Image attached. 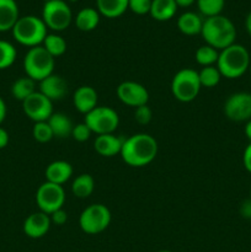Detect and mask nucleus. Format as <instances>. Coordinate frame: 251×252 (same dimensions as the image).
<instances>
[{
  "instance_id": "f257e3e1",
  "label": "nucleus",
  "mask_w": 251,
  "mask_h": 252,
  "mask_svg": "<svg viewBox=\"0 0 251 252\" xmlns=\"http://www.w3.org/2000/svg\"><path fill=\"white\" fill-rule=\"evenodd\" d=\"M157 142L147 133H138L123 140L121 157L132 167H143L149 165L157 158Z\"/></svg>"
},
{
  "instance_id": "f03ea898",
  "label": "nucleus",
  "mask_w": 251,
  "mask_h": 252,
  "mask_svg": "<svg viewBox=\"0 0 251 252\" xmlns=\"http://www.w3.org/2000/svg\"><path fill=\"white\" fill-rule=\"evenodd\" d=\"M201 34L208 46L220 52L235 43L236 29L230 19L223 15H217L204 20Z\"/></svg>"
},
{
  "instance_id": "7ed1b4c3",
  "label": "nucleus",
  "mask_w": 251,
  "mask_h": 252,
  "mask_svg": "<svg viewBox=\"0 0 251 252\" xmlns=\"http://www.w3.org/2000/svg\"><path fill=\"white\" fill-rule=\"evenodd\" d=\"M251 57L243 44L234 43L219 52L217 68L221 76L226 79H238L249 70Z\"/></svg>"
},
{
  "instance_id": "20e7f679",
  "label": "nucleus",
  "mask_w": 251,
  "mask_h": 252,
  "mask_svg": "<svg viewBox=\"0 0 251 252\" xmlns=\"http://www.w3.org/2000/svg\"><path fill=\"white\" fill-rule=\"evenodd\" d=\"M11 31L15 41L30 48L41 46L48 34L47 26L42 17H37L34 15L20 17Z\"/></svg>"
},
{
  "instance_id": "39448f33",
  "label": "nucleus",
  "mask_w": 251,
  "mask_h": 252,
  "mask_svg": "<svg viewBox=\"0 0 251 252\" xmlns=\"http://www.w3.org/2000/svg\"><path fill=\"white\" fill-rule=\"evenodd\" d=\"M56 58L46 51L43 46L32 47L27 51L24 58V69L26 76L34 81H41L53 74Z\"/></svg>"
},
{
  "instance_id": "423d86ee",
  "label": "nucleus",
  "mask_w": 251,
  "mask_h": 252,
  "mask_svg": "<svg viewBox=\"0 0 251 252\" xmlns=\"http://www.w3.org/2000/svg\"><path fill=\"white\" fill-rule=\"evenodd\" d=\"M198 71L184 68L177 71L171 81V93L180 102H191L198 96L201 90Z\"/></svg>"
},
{
  "instance_id": "0eeeda50",
  "label": "nucleus",
  "mask_w": 251,
  "mask_h": 252,
  "mask_svg": "<svg viewBox=\"0 0 251 252\" xmlns=\"http://www.w3.org/2000/svg\"><path fill=\"white\" fill-rule=\"evenodd\" d=\"M111 223V212L101 203H94L86 207L80 214L79 225L84 233L96 235L108 228Z\"/></svg>"
},
{
  "instance_id": "6e6552de",
  "label": "nucleus",
  "mask_w": 251,
  "mask_h": 252,
  "mask_svg": "<svg viewBox=\"0 0 251 252\" xmlns=\"http://www.w3.org/2000/svg\"><path fill=\"white\" fill-rule=\"evenodd\" d=\"M42 20L46 24L47 29L61 32L70 26L73 12L64 0H52L44 2L42 9Z\"/></svg>"
},
{
  "instance_id": "1a4fd4ad",
  "label": "nucleus",
  "mask_w": 251,
  "mask_h": 252,
  "mask_svg": "<svg viewBox=\"0 0 251 252\" xmlns=\"http://www.w3.org/2000/svg\"><path fill=\"white\" fill-rule=\"evenodd\" d=\"M86 126L97 135L110 134L117 129L120 125L118 113L108 106H96L93 111L85 115Z\"/></svg>"
},
{
  "instance_id": "9d476101",
  "label": "nucleus",
  "mask_w": 251,
  "mask_h": 252,
  "mask_svg": "<svg viewBox=\"0 0 251 252\" xmlns=\"http://www.w3.org/2000/svg\"><path fill=\"white\" fill-rule=\"evenodd\" d=\"M65 202V192L63 186L46 181L36 192V203L39 211L51 216L53 212L63 208Z\"/></svg>"
},
{
  "instance_id": "9b49d317",
  "label": "nucleus",
  "mask_w": 251,
  "mask_h": 252,
  "mask_svg": "<svg viewBox=\"0 0 251 252\" xmlns=\"http://www.w3.org/2000/svg\"><path fill=\"white\" fill-rule=\"evenodd\" d=\"M224 113L234 122H248L251 120V94L240 91L231 94L224 103Z\"/></svg>"
},
{
  "instance_id": "f8f14e48",
  "label": "nucleus",
  "mask_w": 251,
  "mask_h": 252,
  "mask_svg": "<svg viewBox=\"0 0 251 252\" xmlns=\"http://www.w3.org/2000/svg\"><path fill=\"white\" fill-rule=\"evenodd\" d=\"M22 110L25 115L34 123L46 122L53 115V102L43 94L36 91L30 97L22 101Z\"/></svg>"
},
{
  "instance_id": "ddd939ff",
  "label": "nucleus",
  "mask_w": 251,
  "mask_h": 252,
  "mask_svg": "<svg viewBox=\"0 0 251 252\" xmlns=\"http://www.w3.org/2000/svg\"><path fill=\"white\" fill-rule=\"evenodd\" d=\"M117 96L121 102L134 108L148 105L149 101V93L147 89L135 81L121 83L117 88Z\"/></svg>"
},
{
  "instance_id": "4468645a",
  "label": "nucleus",
  "mask_w": 251,
  "mask_h": 252,
  "mask_svg": "<svg viewBox=\"0 0 251 252\" xmlns=\"http://www.w3.org/2000/svg\"><path fill=\"white\" fill-rule=\"evenodd\" d=\"M39 93L43 94L49 100L59 101L65 97L68 94V83L65 79L57 74H51L49 76L39 81Z\"/></svg>"
},
{
  "instance_id": "2eb2a0df",
  "label": "nucleus",
  "mask_w": 251,
  "mask_h": 252,
  "mask_svg": "<svg viewBox=\"0 0 251 252\" xmlns=\"http://www.w3.org/2000/svg\"><path fill=\"white\" fill-rule=\"evenodd\" d=\"M51 217L43 212H36L32 213L25 219L24 221V233L31 239L43 238L51 228Z\"/></svg>"
},
{
  "instance_id": "dca6fc26",
  "label": "nucleus",
  "mask_w": 251,
  "mask_h": 252,
  "mask_svg": "<svg viewBox=\"0 0 251 252\" xmlns=\"http://www.w3.org/2000/svg\"><path fill=\"white\" fill-rule=\"evenodd\" d=\"M97 93L95 89L89 85L78 88L73 95L74 107L83 115H88L90 111H93L97 106Z\"/></svg>"
},
{
  "instance_id": "f3484780",
  "label": "nucleus",
  "mask_w": 251,
  "mask_h": 252,
  "mask_svg": "<svg viewBox=\"0 0 251 252\" xmlns=\"http://www.w3.org/2000/svg\"><path fill=\"white\" fill-rule=\"evenodd\" d=\"M123 140L121 137H117L113 133L110 134H101L97 135L94 142V148H95L96 153L100 154L101 157L105 158H112L115 155L121 154V149H122Z\"/></svg>"
},
{
  "instance_id": "a211bd4d",
  "label": "nucleus",
  "mask_w": 251,
  "mask_h": 252,
  "mask_svg": "<svg viewBox=\"0 0 251 252\" xmlns=\"http://www.w3.org/2000/svg\"><path fill=\"white\" fill-rule=\"evenodd\" d=\"M73 176V166L64 160H56L46 169V180L56 185H64Z\"/></svg>"
},
{
  "instance_id": "6ab92c4d",
  "label": "nucleus",
  "mask_w": 251,
  "mask_h": 252,
  "mask_svg": "<svg viewBox=\"0 0 251 252\" xmlns=\"http://www.w3.org/2000/svg\"><path fill=\"white\" fill-rule=\"evenodd\" d=\"M19 19L17 2L15 0H0V32L11 31Z\"/></svg>"
},
{
  "instance_id": "aec40b11",
  "label": "nucleus",
  "mask_w": 251,
  "mask_h": 252,
  "mask_svg": "<svg viewBox=\"0 0 251 252\" xmlns=\"http://www.w3.org/2000/svg\"><path fill=\"white\" fill-rule=\"evenodd\" d=\"M202 26H203V20L196 12H184L177 19V27H179L180 32H182L186 36L199 34L202 31Z\"/></svg>"
},
{
  "instance_id": "412c9836",
  "label": "nucleus",
  "mask_w": 251,
  "mask_h": 252,
  "mask_svg": "<svg viewBox=\"0 0 251 252\" xmlns=\"http://www.w3.org/2000/svg\"><path fill=\"white\" fill-rule=\"evenodd\" d=\"M47 122L51 126L52 132H53V135L56 138L64 139V138H68L71 135L74 126L73 123H71L70 118H69L65 113H53Z\"/></svg>"
},
{
  "instance_id": "4be33fe9",
  "label": "nucleus",
  "mask_w": 251,
  "mask_h": 252,
  "mask_svg": "<svg viewBox=\"0 0 251 252\" xmlns=\"http://www.w3.org/2000/svg\"><path fill=\"white\" fill-rule=\"evenodd\" d=\"M127 9L128 0H96V10L107 19L122 16Z\"/></svg>"
},
{
  "instance_id": "5701e85b",
  "label": "nucleus",
  "mask_w": 251,
  "mask_h": 252,
  "mask_svg": "<svg viewBox=\"0 0 251 252\" xmlns=\"http://www.w3.org/2000/svg\"><path fill=\"white\" fill-rule=\"evenodd\" d=\"M176 11L177 5L175 0H152L149 15L157 21H169Z\"/></svg>"
},
{
  "instance_id": "b1692460",
  "label": "nucleus",
  "mask_w": 251,
  "mask_h": 252,
  "mask_svg": "<svg viewBox=\"0 0 251 252\" xmlns=\"http://www.w3.org/2000/svg\"><path fill=\"white\" fill-rule=\"evenodd\" d=\"M100 14L94 7H84L76 14L75 25L80 31L90 32L98 26Z\"/></svg>"
},
{
  "instance_id": "393cba45",
  "label": "nucleus",
  "mask_w": 251,
  "mask_h": 252,
  "mask_svg": "<svg viewBox=\"0 0 251 252\" xmlns=\"http://www.w3.org/2000/svg\"><path fill=\"white\" fill-rule=\"evenodd\" d=\"M36 81L29 76H22L14 81L11 85V94L17 101H25L27 97L36 93Z\"/></svg>"
},
{
  "instance_id": "a878e982",
  "label": "nucleus",
  "mask_w": 251,
  "mask_h": 252,
  "mask_svg": "<svg viewBox=\"0 0 251 252\" xmlns=\"http://www.w3.org/2000/svg\"><path fill=\"white\" fill-rule=\"evenodd\" d=\"M95 189V180L91 175L81 174L76 177L71 185V192L78 198H88L93 194Z\"/></svg>"
},
{
  "instance_id": "bb28decb",
  "label": "nucleus",
  "mask_w": 251,
  "mask_h": 252,
  "mask_svg": "<svg viewBox=\"0 0 251 252\" xmlns=\"http://www.w3.org/2000/svg\"><path fill=\"white\" fill-rule=\"evenodd\" d=\"M43 47L53 58L61 57L66 51V42L62 36L57 33H48L43 41Z\"/></svg>"
},
{
  "instance_id": "cd10ccee",
  "label": "nucleus",
  "mask_w": 251,
  "mask_h": 252,
  "mask_svg": "<svg viewBox=\"0 0 251 252\" xmlns=\"http://www.w3.org/2000/svg\"><path fill=\"white\" fill-rule=\"evenodd\" d=\"M198 76L201 86H204V88L208 89L216 88L221 79V74L220 71L218 70V68H217V65L203 66V68L198 71Z\"/></svg>"
},
{
  "instance_id": "c85d7f7f",
  "label": "nucleus",
  "mask_w": 251,
  "mask_h": 252,
  "mask_svg": "<svg viewBox=\"0 0 251 252\" xmlns=\"http://www.w3.org/2000/svg\"><path fill=\"white\" fill-rule=\"evenodd\" d=\"M17 57L16 48L10 42L0 39V70L10 68Z\"/></svg>"
},
{
  "instance_id": "c756f323",
  "label": "nucleus",
  "mask_w": 251,
  "mask_h": 252,
  "mask_svg": "<svg viewBox=\"0 0 251 252\" xmlns=\"http://www.w3.org/2000/svg\"><path fill=\"white\" fill-rule=\"evenodd\" d=\"M196 2L199 12L206 16V19L221 15V11L225 6V0H196Z\"/></svg>"
},
{
  "instance_id": "7c9ffc66",
  "label": "nucleus",
  "mask_w": 251,
  "mask_h": 252,
  "mask_svg": "<svg viewBox=\"0 0 251 252\" xmlns=\"http://www.w3.org/2000/svg\"><path fill=\"white\" fill-rule=\"evenodd\" d=\"M196 61L202 66H211L217 64L219 57V51H217L213 47L204 44L201 46L196 51Z\"/></svg>"
},
{
  "instance_id": "2f4dec72",
  "label": "nucleus",
  "mask_w": 251,
  "mask_h": 252,
  "mask_svg": "<svg viewBox=\"0 0 251 252\" xmlns=\"http://www.w3.org/2000/svg\"><path fill=\"white\" fill-rule=\"evenodd\" d=\"M32 135H33L34 140H37L38 143H48L54 138L51 126L48 125L47 121L34 123L33 128H32Z\"/></svg>"
},
{
  "instance_id": "473e14b6",
  "label": "nucleus",
  "mask_w": 251,
  "mask_h": 252,
  "mask_svg": "<svg viewBox=\"0 0 251 252\" xmlns=\"http://www.w3.org/2000/svg\"><path fill=\"white\" fill-rule=\"evenodd\" d=\"M152 0H128V9L137 15H145L150 12Z\"/></svg>"
},
{
  "instance_id": "72a5a7b5",
  "label": "nucleus",
  "mask_w": 251,
  "mask_h": 252,
  "mask_svg": "<svg viewBox=\"0 0 251 252\" xmlns=\"http://www.w3.org/2000/svg\"><path fill=\"white\" fill-rule=\"evenodd\" d=\"M91 130L85 123H79V125L74 126L73 132H71V137L76 140V142H86L89 140V138L91 137Z\"/></svg>"
},
{
  "instance_id": "f704fd0d",
  "label": "nucleus",
  "mask_w": 251,
  "mask_h": 252,
  "mask_svg": "<svg viewBox=\"0 0 251 252\" xmlns=\"http://www.w3.org/2000/svg\"><path fill=\"white\" fill-rule=\"evenodd\" d=\"M152 117H153V111L148 105H143L135 108L134 118L139 125H143V126L148 125V123L152 121Z\"/></svg>"
},
{
  "instance_id": "c9c22d12",
  "label": "nucleus",
  "mask_w": 251,
  "mask_h": 252,
  "mask_svg": "<svg viewBox=\"0 0 251 252\" xmlns=\"http://www.w3.org/2000/svg\"><path fill=\"white\" fill-rule=\"evenodd\" d=\"M49 217H51L52 223L56 224V225H64L66 223V220H68V214H66V212L63 208L53 212Z\"/></svg>"
},
{
  "instance_id": "e433bc0d",
  "label": "nucleus",
  "mask_w": 251,
  "mask_h": 252,
  "mask_svg": "<svg viewBox=\"0 0 251 252\" xmlns=\"http://www.w3.org/2000/svg\"><path fill=\"white\" fill-rule=\"evenodd\" d=\"M239 213H240V216L243 217L244 219H249V220H251V198L245 199V201L240 204Z\"/></svg>"
},
{
  "instance_id": "4c0bfd02",
  "label": "nucleus",
  "mask_w": 251,
  "mask_h": 252,
  "mask_svg": "<svg viewBox=\"0 0 251 252\" xmlns=\"http://www.w3.org/2000/svg\"><path fill=\"white\" fill-rule=\"evenodd\" d=\"M243 164L246 171L251 174V143H249V145L245 148V150H244Z\"/></svg>"
},
{
  "instance_id": "58836bf2",
  "label": "nucleus",
  "mask_w": 251,
  "mask_h": 252,
  "mask_svg": "<svg viewBox=\"0 0 251 252\" xmlns=\"http://www.w3.org/2000/svg\"><path fill=\"white\" fill-rule=\"evenodd\" d=\"M7 144H9V133L0 127V149H4Z\"/></svg>"
},
{
  "instance_id": "ea45409f",
  "label": "nucleus",
  "mask_w": 251,
  "mask_h": 252,
  "mask_svg": "<svg viewBox=\"0 0 251 252\" xmlns=\"http://www.w3.org/2000/svg\"><path fill=\"white\" fill-rule=\"evenodd\" d=\"M6 105H5V101L2 100V97L0 96V125L5 121V117H6Z\"/></svg>"
},
{
  "instance_id": "a19ab883",
  "label": "nucleus",
  "mask_w": 251,
  "mask_h": 252,
  "mask_svg": "<svg viewBox=\"0 0 251 252\" xmlns=\"http://www.w3.org/2000/svg\"><path fill=\"white\" fill-rule=\"evenodd\" d=\"M196 0H175L177 7H188L191 6Z\"/></svg>"
},
{
  "instance_id": "79ce46f5",
  "label": "nucleus",
  "mask_w": 251,
  "mask_h": 252,
  "mask_svg": "<svg viewBox=\"0 0 251 252\" xmlns=\"http://www.w3.org/2000/svg\"><path fill=\"white\" fill-rule=\"evenodd\" d=\"M245 27H246V31L251 36V11L246 15V19H245Z\"/></svg>"
},
{
  "instance_id": "37998d69",
  "label": "nucleus",
  "mask_w": 251,
  "mask_h": 252,
  "mask_svg": "<svg viewBox=\"0 0 251 252\" xmlns=\"http://www.w3.org/2000/svg\"><path fill=\"white\" fill-rule=\"evenodd\" d=\"M245 135L248 137V139L250 140L251 143V120L248 121L245 125Z\"/></svg>"
},
{
  "instance_id": "c03bdc74",
  "label": "nucleus",
  "mask_w": 251,
  "mask_h": 252,
  "mask_svg": "<svg viewBox=\"0 0 251 252\" xmlns=\"http://www.w3.org/2000/svg\"><path fill=\"white\" fill-rule=\"evenodd\" d=\"M159 252H171V251H169V250H161V251H159Z\"/></svg>"
},
{
  "instance_id": "a18cd8bd",
  "label": "nucleus",
  "mask_w": 251,
  "mask_h": 252,
  "mask_svg": "<svg viewBox=\"0 0 251 252\" xmlns=\"http://www.w3.org/2000/svg\"><path fill=\"white\" fill-rule=\"evenodd\" d=\"M249 71H250V75H251V64H250V68H249Z\"/></svg>"
},
{
  "instance_id": "49530a36",
  "label": "nucleus",
  "mask_w": 251,
  "mask_h": 252,
  "mask_svg": "<svg viewBox=\"0 0 251 252\" xmlns=\"http://www.w3.org/2000/svg\"><path fill=\"white\" fill-rule=\"evenodd\" d=\"M44 2H47V1H52V0H43Z\"/></svg>"
},
{
  "instance_id": "de8ad7c7",
  "label": "nucleus",
  "mask_w": 251,
  "mask_h": 252,
  "mask_svg": "<svg viewBox=\"0 0 251 252\" xmlns=\"http://www.w3.org/2000/svg\"><path fill=\"white\" fill-rule=\"evenodd\" d=\"M250 198H251V187H250Z\"/></svg>"
}]
</instances>
